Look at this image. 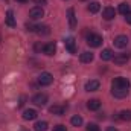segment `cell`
Listing matches in <instances>:
<instances>
[{"instance_id":"1","label":"cell","mask_w":131,"mask_h":131,"mask_svg":"<svg viewBox=\"0 0 131 131\" xmlns=\"http://www.w3.org/2000/svg\"><path fill=\"white\" fill-rule=\"evenodd\" d=\"M111 89H130V81L127 78H114L111 81Z\"/></svg>"},{"instance_id":"2","label":"cell","mask_w":131,"mask_h":131,"mask_svg":"<svg viewBox=\"0 0 131 131\" xmlns=\"http://www.w3.org/2000/svg\"><path fill=\"white\" fill-rule=\"evenodd\" d=\"M87 44L90 47H99L102 44V37L98 34H89L87 35Z\"/></svg>"},{"instance_id":"3","label":"cell","mask_w":131,"mask_h":131,"mask_svg":"<svg viewBox=\"0 0 131 131\" xmlns=\"http://www.w3.org/2000/svg\"><path fill=\"white\" fill-rule=\"evenodd\" d=\"M53 82V76L49 73V72H43L40 76H38V84L40 85H50Z\"/></svg>"},{"instance_id":"4","label":"cell","mask_w":131,"mask_h":131,"mask_svg":"<svg viewBox=\"0 0 131 131\" xmlns=\"http://www.w3.org/2000/svg\"><path fill=\"white\" fill-rule=\"evenodd\" d=\"M64 46L69 53H76V41L73 37H67L64 40Z\"/></svg>"},{"instance_id":"5","label":"cell","mask_w":131,"mask_h":131,"mask_svg":"<svg viewBox=\"0 0 131 131\" xmlns=\"http://www.w3.org/2000/svg\"><path fill=\"white\" fill-rule=\"evenodd\" d=\"M32 102L35 105H38V107H44L47 104V95L46 93H37L32 98Z\"/></svg>"},{"instance_id":"6","label":"cell","mask_w":131,"mask_h":131,"mask_svg":"<svg viewBox=\"0 0 131 131\" xmlns=\"http://www.w3.org/2000/svg\"><path fill=\"white\" fill-rule=\"evenodd\" d=\"M128 37L127 35H117L116 38H114V46L116 47H119V49H124V47H127L128 46Z\"/></svg>"},{"instance_id":"7","label":"cell","mask_w":131,"mask_h":131,"mask_svg":"<svg viewBox=\"0 0 131 131\" xmlns=\"http://www.w3.org/2000/svg\"><path fill=\"white\" fill-rule=\"evenodd\" d=\"M99 87H101V82H99L98 79H90V81L85 82L84 90L85 92H96V90H99Z\"/></svg>"},{"instance_id":"8","label":"cell","mask_w":131,"mask_h":131,"mask_svg":"<svg viewBox=\"0 0 131 131\" xmlns=\"http://www.w3.org/2000/svg\"><path fill=\"white\" fill-rule=\"evenodd\" d=\"M44 15V9L41 8V6H35L32 8L31 11H29V17L32 18V20H38V18H41Z\"/></svg>"},{"instance_id":"9","label":"cell","mask_w":131,"mask_h":131,"mask_svg":"<svg viewBox=\"0 0 131 131\" xmlns=\"http://www.w3.org/2000/svg\"><path fill=\"white\" fill-rule=\"evenodd\" d=\"M128 60H130V55H127V53H119V55L113 57V61H114V64H116V66L127 64V63H128Z\"/></svg>"},{"instance_id":"10","label":"cell","mask_w":131,"mask_h":131,"mask_svg":"<svg viewBox=\"0 0 131 131\" xmlns=\"http://www.w3.org/2000/svg\"><path fill=\"white\" fill-rule=\"evenodd\" d=\"M128 90L130 89H111V95L117 99H122L128 95Z\"/></svg>"},{"instance_id":"11","label":"cell","mask_w":131,"mask_h":131,"mask_svg":"<svg viewBox=\"0 0 131 131\" xmlns=\"http://www.w3.org/2000/svg\"><path fill=\"white\" fill-rule=\"evenodd\" d=\"M43 52H44L46 55H49V57L55 55V52H57V44H55V43H47V44H44Z\"/></svg>"},{"instance_id":"12","label":"cell","mask_w":131,"mask_h":131,"mask_svg":"<svg viewBox=\"0 0 131 131\" xmlns=\"http://www.w3.org/2000/svg\"><path fill=\"white\" fill-rule=\"evenodd\" d=\"M37 116H38L37 110H32V108L23 111V119H25V121H34V119H37Z\"/></svg>"},{"instance_id":"13","label":"cell","mask_w":131,"mask_h":131,"mask_svg":"<svg viewBox=\"0 0 131 131\" xmlns=\"http://www.w3.org/2000/svg\"><path fill=\"white\" fill-rule=\"evenodd\" d=\"M87 108L90 110V111H96L101 108V101L99 99H90V101H87Z\"/></svg>"},{"instance_id":"14","label":"cell","mask_w":131,"mask_h":131,"mask_svg":"<svg viewBox=\"0 0 131 131\" xmlns=\"http://www.w3.org/2000/svg\"><path fill=\"white\" fill-rule=\"evenodd\" d=\"M102 17H104L105 20H113V18L116 17V11H114L113 8H110V6H108V8H105V9H104Z\"/></svg>"},{"instance_id":"15","label":"cell","mask_w":131,"mask_h":131,"mask_svg":"<svg viewBox=\"0 0 131 131\" xmlns=\"http://www.w3.org/2000/svg\"><path fill=\"white\" fill-rule=\"evenodd\" d=\"M67 18H69V25H70V28H75V26H76V17H75V11H73V8H70V9L67 11Z\"/></svg>"},{"instance_id":"16","label":"cell","mask_w":131,"mask_h":131,"mask_svg":"<svg viewBox=\"0 0 131 131\" xmlns=\"http://www.w3.org/2000/svg\"><path fill=\"white\" fill-rule=\"evenodd\" d=\"M113 50L111 49H104L102 52H101V60L102 61H110V60H113Z\"/></svg>"},{"instance_id":"17","label":"cell","mask_w":131,"mask_h":131,"mask_svg":"<svg viewBox=\"0 0 131 131\" xmlns=\"http://www.w3.org/2000/svg\"><path fill=\"white\" fill-rule=\"evenodd\" d=\"M93 58H95V57H93V53H92V52H82V53L79 55L81 63H85V64H87V63H92V61H93Z\"/></svg>"},{"instance_id":"18","label":"cell","mask_w":131,"mask_h":131,"mask_svg":"<svg viewBox=\"0 0 131 131\" xmlns=\"http://www.w3.org/2000/svg\"><path fill=\"white\" fill-rule=\"evenodd\" d=\"M49 111L52 113V114H57V116H63L66 111L64 107H61V105H52L50 108H49Z\"/></svg>"},{"instance_id":"19","label":"cell","mask_w":131,"mask_h":131,"mask_svg":"<svg viewBox=\"0 0 131 131\" xmlns=\"http://www.w3.org/2000/svg\"><path fill=\"white\" fill-rule=\"evenodd\" d=\"M6 25L8 26H11V28H14L17 23H15V18H14V12L12 11H8L6 12Z\"/></svg>"},{"instance_id":"20","label":"cell","mask_w":131,"mask_h":131,"mask_svg":"<svg viewBox=\"0 0 131 131\" xmlns=\"http://www.w3.org/2000/svg\"><path fill=\"white\" fill-rule=\"evenodd\" d=\"M47 122L46 121H38V122H35V125H34V130L35 131H46L47 130Z\"/></svg>"},{"instance_id":"21","label":"cell","mask_w":131,"mask_h":131,"mask_svg":"<svg viewBox=\"0 0 131 131\" xmlns=\"http://www.w3.org/2000/svg\"><path fill=\"white\" fill-rule=\"evenodd\" d=\"M130 11H131V9H130V5H128L127 2H124V3H121V5H119V12H121L122 15H127Z\"/></svg>"},{"instance_id":"22","label":"cell","mask_w":131,"mask_h":131,"mask_svg":"<svg viewBox=\"0 0 131 131\" xmlns=\"http://www.w3.org/2000/svg\"><path fill=\"white\" fill-rule=\"evenodd\" d=\"M119 119L121 121H131V110H122L119 113Z\"/></svg>"},{"instance_id":"23","label":"cell","mask_w":131,"mask_h":131,"mask_svg":"<svg viewBox=\"0 0 131 131\" xmlns=\"http://www.w3.org/2000/svg\"><path fill=\"white\" fill-rule=\"evenodd\" d=\"M99 9H101V3H99V2H92V3L89 5V11H90L92 14H96Z\"/></svg>"},{"instance_id":"24","label":"cell","mask_w":131,"mask_h":131,"mask_svg":"<svg viewBox=\"0 0 131 131\" xmlns=\"http://www.w3.org/2000/svg\"><path fill=\"white\" fill-rule=\"evenodd\" d=\"M70 122H72L73 127H81V125H82V117H81V116H73V117L70 119Z\"/></svg>"},{"instance_id":"25","label":"cell","mask_w":131,"mask_h":131,"mask_svg":"<svg viewBox=\"0 0 131 131\" xmlns=\"http://www.w3.org/2000/svg\"><path fill=\"white\" fill-rule=\"evenodd\" d=\"M87 131H101V130H99V127L96 124H89L87 125Z\"/></svg>"},{"instance_id":"26","label":"cell","mask_w":131,"mask_h":131,"mask_svg":"<svg viewBox=\"0 0 131 131\" xmlns=\"http://www.w3.org/2000/svg\"><path fill=\"white\" fill-rule=\"evenodd\" d=\"M53 131H67V128H66V125H57V127H53Z\"/></svg>"},{"instance_id":"27","label":"cell","mask_w":131,"mask_h":131,"mask_svg":"<svg viewBox=\"0 0 131 131\" xmlns=\"http://www.w3.org/2000/svg\"><path fill=\"white\" fill-rule=\"evenodd\" d=\"M125 21H127L128 25H131V11L127 14V15H125Z\"/></svg>"},{"instance_id":"28","label":"cell","mask_w":131,"mask_h":131,"mask_svg":"<svg viewBox=\"0 0 131 131\" xmlns=\"http://www.w3.org/2000/svg\"><path fill=\"white\" fill-rule=\"evenodd\" d=\"M34 2H35V3H37V5H41V6H43V5H46V3H47V0H34Z\"/></svg>"},{"instance_id":"29","label":"cell","mask_w":131,"mask_h":131,"mask_svg":"<svg viewBox=\"0 0 131 131\" xmlns=\"http://www.w3.org/2000/svg\"><path fill=\"white\" fill-rule=\"evenodd\" d=\"M107 131H119V130H117L116 127H108V128H107Z\"/></svg>"},{"instance_id":"30","label":"cell","mask_w":131,"mask_h":131,"mask_svg":"<svg viewBox=\"0 0 131 131\" xmlns=\"http://www.w3.org/2000/svg\"><path fill=\"white\" fill-rule=\"evenodd\" d=\"M25 99H26V98H25V96L21 98V102H20V107H23V105H25Z\"/></svg>"},{"instance_id":"31","label":"cell","mask_w":131,"mask_h":131,"mask_svg":"<svg viewBox=\"0 0 131 131\" xmlns=\"http://www.w3.org/2000/svg\"><path fill=\"white\" fill-rule=\"evenodd\" d=\"M15 2H18V3H26L28 0H15Z\"/></svg>"},{"instance_id":"32","label":"cell","mask_w":131,"mask_h":131,"mask_svg":"<svg viewBox=\"0 0 131 131\" xmlns=\"http://www.w3.org/2000/svg\"><path fill=\"white\" fill-rule=\"evenodd\" d=\"M81 2H85V0H81Z\"/></svg>"},{"instance_id":"33","label":"cell","mask_w":131,"mask_h":131,"mask_svg":"<svg viewBox=\"0 0 131 131\" xmlns=\"http://www.w3.org/2000/svg\"><path fill=\"white\" fill-rule=\"evenodd\" d=\"M25 131H28V130H25Z\"/></svg>"}]
</instances>
